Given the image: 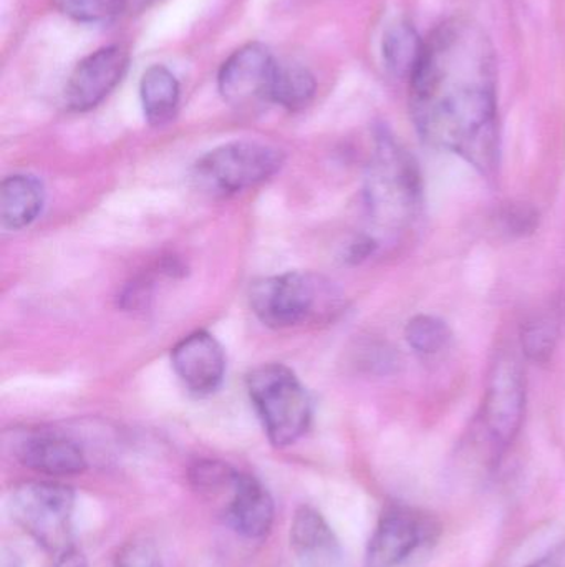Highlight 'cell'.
<instances>
[{"mask_svg":"<svg viewBox=\"0 0 565 567\" xmlns=\"http://www.w3.org/2000/svg\"><path fill=\"white\" fill-rule=\"evenodd\" d=\"M139 93H142L146 120L153 126L171 122L178 109L179 83L166 66H149L143 75Z\"/></svg>","mask_w":565,"mask_h":567,"instance_id":"2e32d148","label":"cell"},{"mask_svg":"<svg viewBox=\"0 0 565 567\" xmlns=\"http://www.w3.org/2000/svg\"><path fill=\"white\" fill-rule=\"evenodd\" d=\"M440 526L428 513L414 506L385 508L367 549L370 567H400L437 543Z\"/></svg>","mask_w":565,"mask_h":567,"instance_id":"ba28073f","label":"cell"},{"mask_svg":"<svg viewBox=\"0 0 565 567\" xmlns=\"http://www.w3.org/2000/svg\"><path fill=\"white\" fill-rule=\"evenodd\" d=\"M275 60L261 43H249L236 50L218 76L219 92L232 106H248L268 100Z\"/></svg>","mask_w":565,"mask_h":567,"instance_id":"30bf717a","label":"cell"},{"mask_svg":"<svg viewBox=\"0 0 565 567\" xmlns=\"http://www.w3.org/2000/svg\"><path fill=\"white\" fill-rule=\"evenodd\" d=\"M248 392L272 445L285 449L307 433L312 422L311 395L289 367H258L248 377Z\"/></svg>","mask_w":565,"mask_h":567,"instance_id":"3957f363","label":"cell"},{"mask_svg":"<svg viewBox=\"0 0 565 567\" xmlns=\"http://www.w3.org/2000/svg\"><path fill=\"white\" fill-rule=\"evenodd\" d=\"M561 316L557 310L546 309L531 316L521 327V350L531 362L544 363L553 359L561 339Z\"/></svg>","mask_w":565,"mask_h":567,"instance_id":"e0dca14e","label":"cell"},{"mask_svg":"<svg viewBox=\"0 0 565 567\" xmlns=\"http://www.w3.org/2000/svg\"><path fill=\"white\" fill-rule=\"evenodd\" d=\"M315 95L314 75L295 63H275L269 89V102L278 103L291 112L304 109Z\"/></svg>","mask_w":565,"mask_h":567,"instance_id":"ac0fdd59","label":"cell"},{"mask_svg":"<svg viewBox=\"0 0 565 567\" xmlns=\"http://www.w3.org/2000/svg\"><path fill=\"white\" fill-rule=\"evenodd\" d=\"M216 498L222 499L226 523L242 538L262 539L271 532L275 518L274 499L255 476L234 470Z\"/></svg>","mask_w":565,"mask_h":567,"instance_id":"9c48e42d","label":"cell"},{"mask_svg":"<svg viewBox=\"0 0 565 567\" xmlns=\"http://www.w3.org/2000/svg\"><path fill=\"white\" fill-rule=\"evenodd\" d=\"M410 109L428 145L460 156L481 175L496 173V56L480 25L448 20L425 40L410 79Z\"/></svg>","mask_w":565,"mask_h":567,"instance_id":"6da1fadb","label":"cell"},{"mask_svg":"<svg viewBox=\"0 0 565 567\" xmlns=\"http://www.w3.org/2000/svg\"><path fill=\"white\" fill-rule=\"evenodd\" d=\"M159 0H123V10H128L132 13L143 12V10L149 9L155 6Z\"/></svg>","mask_w":565,"mask_h":567,"instance_id":"4316f807","label":"cell"},{"mask_svg":"<svg viewBox=\"0 0 565 567\" xmlns=\"http://www.w3.org/2000/svg\"><path fill=\"white\" fill-rule=\"evenodd\" d=\"M252 312L271 329L299 326L325 309L338 306L337 292L322 279L305 272H285L259 279L249 290Z\"/></svg>","mask_w":565,"mask_h":567,"instance_id":"277c9868","label":"cell"},{"mask_svg":"<svg viewBox=\"0 0 565 567\" xmlns=\"http://www.w3.org/2000/svg\"><path fill=\"white\" fill-rule=\"evenodd\" d=\"M405 339L414 352L425 357L438 355L450 347L453 332L443 319L430 313H420L408 320Z\"/></svg>","mask_w":565,"mask_h":567,"instance_id":"ffe728a7","label":"cell"},{"mask_svg":"<svg viewBox=\"0 0 565 567\" xmlns=\"http://www.w3.org/2000/svg\"><path fill=\"white\" fill-rule=\"evenodd\" d=\"M526 567H565V542L551 549L543 558Z\"/></svg>","mask_w":565,"mask_h":567,"instance_id":"d4e9b609","label":"cell"},{"mask_svg":"<svg viewBox=\"0 0 565 567\" xmlns=\"http://www.w3.org/2000/svg\"><path fill=\"white\" fill-rule=\"evenodd\" d=\"M375 249H377V243L374 239L368 238V236H360L348 248L347 261L354 262V265L355 262L364 261L368 256L374 255Z\"/></svg>","mask_w":565,"mask_h":567,"instance_id":"cb8c5ba5","label":"cell"},{"mask_svg":"<svg viewBox=\"0 0 565 567\" xmlns=\"http://www.w3.org/2000/svg\"><path fill=\"white\" fill-rule=\"evenodd\" d=\"M53 567H86V563L83 556L72 548L56 556L55 566Z\"/></svg>","mask_w":565,"mask_h":567,"instance_id":"484cf974","label":"cell"},{"mask_svg":"<svg viewBox=\"0 0 565 567\" xmlns=\"http://www.w3.org/2000/svg\"><path fill=\"white\" fill-rule=\"evenodd\" d=\"M113 567H163L161 555L151 539L135 538L122 546Z\"/></svg>","mask_w":565,"mask_h":567,"instance_id":"7402d4cb","label":"cell"},{"mask_svg":"<svg viewBox=\"0 0 565 567\" xmlns=\"http://www.w3.org/2000/svg\"><path fill=\"white\" fill-rule=\"evenodd\" d=\"M423 50L425 40L420 39L410 23H395L385 33V62L395 75L410 80L420 63Z\"/></svg>","mask_w":565,"mask_h":567,"instance_id":"d6986e66","label":"cell"},{"mask_svg":"<svg viewBox=\"0 0 565 567\" xmlns=\"http://www.w3.org/2000/svg\"><path fill=\"white\" fill-rule=\"evenodd\" d=\"M45 205V188L36 176L12 175L0 186V221L9 231L29 228Z\"/></svg>","mask_w":565,"mask_h":567,"instance_id":"5bb4252c","label":"cell"},{"mask_svg":"<svg viewBox=\"0 0 565 567\" xmlns=\"http://www.w3.org/2000/svg\"><path fill=\"white\" fill-rule=\"evenodd\" d=\"M365 203L372 221L388 233H400L414 225L423 203L417 162L387 133L378 136L368 165Z\"/></svg>","mask_w":565,"mask_h":567,"instance_id":"7a4b0ae2","label":"cell"},{"mask_svg":"<svg viewBox=\"0 0 565 567\" xmlns=\"http://www.w3.org/2000/svg\"><path fill=\"white\" fill-rule=\"evenodd\" d=\"M284 165L281 150L255 142L218 146L198 159L195 179L212 195H232L268 182Z\"/></svg>","mask_w":565,"mask_h":567,"instance_id":"8992f818","label":"cell"},{"mask_svg":"<svg viewBox=\"0 0 565 567\" xmlns=\"http://www.w3.org/2000/svg\"><path fill=\"white\" fill-rule=\"evenodd\" d=\"M128 69V53L123 47L109 45L96 50L76 65L66 83L69 109L88 112L103 102L122 82Z\"/></svg>","mask_w":565,"mask_h":567,"instance_id":"8fae6325","label":"cell"},{"mask_svg":"<svg viewBox=\"0 0 565 567\" xmlns=\"http://www.w3.org/2000/svg\"><path fill=\"white\" fill-rule=\"evenodd\" d=\"M73 509L75 493L62 483H22L10 496L13 522L55 556L72 549Z\"/></svg>","mask_w":565,"mask_h":567,"instance_id":"5b68a950","label":"cell"},{"mask_svg":"<svg viewBox=\"0 0 565 567\" xmlns=\"http://www.w3.org/2000/svg\"><path fill=\"white\" fill-rule=\"evenodd\" d=\"M171 365L189 392L198 396L211 395L224 380V349L215 336L199 330L176 343Z\"/></svg>","mask_w":565,"mask_h":567,"instance_id":"7c38bea8","label":"cell"},{"mask_svg":"<svg viewBox=\"0 0 565 567\" xmlns=\"http://www.w3.org/2000/svg\"><path fill=\"white\" fill-rule=\"evenodd\" d=\"M17 458L27 468L49 476L80 475L88 466L79 443L52 433H40L23 440L17 450Z\"/></svg>","mask_w":565,"mask_h":567,"instance_id":"4fadbf2b","label":"cell"},{"mask_svg":"<svg viewBox=\"0 0 565 567\" xmlns=\"http://www.w3.org/2000/svg\"><path fill=\"white\" fill-rule=\"evenodd\" d=\"M501 223H503L504 231L508 235L526 238V236L534 235L540 228V212L531 205L516 203V205L508 206L501 213Z\"/></svg>","mask_w":565,"mask_h":567,"instance_id":"603a6c76","label":"cell"},{"mask_svg":"<svg viewBox=\"0 0 565 567\" xmlns=\"http://www.w3.org/2000/svg\"><path fill=\"white\" fill-rule=\"evenodd\" d=\"M526 413V379L514 355H501L491 370L480 413V433L498 460L516 440Z\"/></svg>","mask_w":565,"mask_h":567,"instance_id":"52a82bcc","label":"cell"},{"mask_svg":"<svg viewBox=\"0 0 565 567\" xmlns=\"http://www.w3.org/2000/svg\"><path fill=\"white\" fill-rule=\"evenodd\" d=\"M291 545L301 558L311 561H334L341 555L337 538L324 516L312 508L301 506L291 525Z\"/></svg>","mask_w":565,"mask_h":567,"instance_id":"9a60e30c","label":"cell"},{"mask_svg":"<svg viewBox=\"0 0 565 567\" xmlns=\"http://www.w3.org/2000/svg\"><path fill=\"white\" fill-rule=\"evenodd\" d=\"M66 16L79 22H105L123 10V0H60Z\"/></svg>","mask_w":565,"mask_h":567,"instance_id":"44dd1931","label":"cell"}]
</instances>
